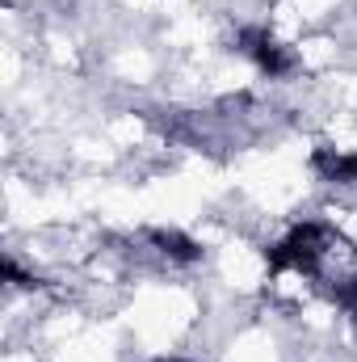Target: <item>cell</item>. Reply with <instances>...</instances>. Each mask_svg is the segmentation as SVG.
I'll list each match as a JSON object with an SVG mask.
<instances>
[{"instance_id": "6da1fadb", "label": "cell", "mask_w": 357, "mask_h": 362, "mask_svg": "<svg viewBox=\"0 0 357 362\" xmlns=\"http://www.w3.org/2000/svg\"><path fill=\"white\" fill-rule=\"evenodd\" d=\"M332 245H341V236L328 223H298L277 245L265 249V266L269 274H311L315 278L324 257L332 253Z\"/></svg>"}, {"instance_id": "7a4b0ae2", "label": "cell", "mask_w": 357, "mask_h": 362, "mask_svg": "<svg viewBox=\"0 0 357 362\" xmlns=\"http://www.w3.org/2000/svg\"><path fill=\"white\" fill-rule=\"evenodd\" d=\"M236 51H240L261 76H269V81H282V76H290V72L298 68V55H294L273 30H265V25H244V30L236 34Z\"/></svg>"}, {"instance_id": "3957f363", "label": "cell", "mask_w": 357, "mask_h": 362, "mask_svg": "<svg viewBox=\"0 0 357 362\" xmlns=\"http://www.w3.org/2000/svg\"><path fill=\"white\" fill-rule=\"evenodd\" d=\"M143 240H147L160 257L181 262V266H189V262H198V257H202V245H198L193 236H185L181 228H147V232H143Z\"/></svg>"}, {"instance_id": "277c9868", "label": "cell", "mask_w": 357, "mask_h": 362, "mask_svg": "<svg viewBox=\"0 0 357 362\" xmlns=\"http://www.w3.org/2000/svg\"><path fill=\"white\" fill-rule=\"evenodd\" d=\"M311 169L324 181H337V185H349L357 181V152H337V148H315L311 152Z\"/></svg>"}, {"instance_id": "5b68a950", "label": "cell", "mask_w": 357, "mask_h": 362, "mask_svg": "<svg viewBox=\"0 0 357 362\" xmlns=\"http://www.w3.org/2000/svg\"><path fill=\"white\" fill-rule=\"evenodd\" d=\"M4 282H8V286H21V291H34V286H38V278L25 274L13 257H4Z\"/></svg>"}, {"instance_id": "8992f818", "label": "cell", "mask_w": 357, "mask_h": 362, "mask_svg": "<svg viewBox=\"0 0 357 362\" xmlns=\"http://www.w3.org/2000/svg\"><path fill=\"white\" fill-rule=\"evenodd\" d=\"M147 362H185V358H147Z\"/></svg>"}]
</instances>
